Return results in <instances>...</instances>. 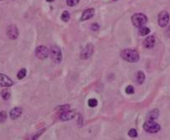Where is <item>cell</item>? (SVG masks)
<instances>
[{"label": "cell", "mask_w": 170, "mask_h": 140, "mask_svg": "<svg viewBox=\"0 0 170 140\" xmlns=\"http://www.w3.org/2000/svg\"><path fill=\"white\" fill-rule=\"evenodd\" d=\"M94 15V8H88V9L85 10L83 11V14H82L81 19L80 20L81 21H85L91 19L93 16Z\"/></svg>", "instance_id": "11"}, {"label": "cell", "mask_w": 170, "mask_h": 140, "mask_svg": "<svg viewBox=\"0 0 170 140\" xmlns=\"http://www.w3.org/2000/svg\"><path fill=\"white\" fill-rule=\"evenodd\" d=\"M128 135L131 136V138L137 137V136H138L137 131H136V129H131L128 132Z\"/></svg>", "instance_id": "23"}, {"label": "cell", "mask_w": 170, "mask_h": 140, "mask_svg": "<svg viewBox=\"0 0 170 140\" xmlns=\"http://www.w3.org/2000/svg\"><path fill=\"white\" fill-rule=\"evenodd\" d=\"M121 57L128 62H137L139 60V55L136 50L127 49L121 52Z\"/></svg>", "instance_id": "1"}, {"label": "cell", "mask_w": 170, "mask_h": 140, "mask_svg": "<svg viewBox=\"0 0 170 140\" xmlns=\"http://www.w3.org/2000/svg\"><path fill=\"white\" fill-rule=\"evenodd\" d=\"M88 105H89L90 107H95L97 106V101L95 98H91L88 101Z\"/></svg>", "instance_id": "20"}, {"label": "cell", "mask_w": 170, "mask_h": 140, "mask_svg": "<svg viewBox=\"0 0 170 140\" xmlns=\"http://www.w3.org/2000/svg\"><path fill=\"white\" fill-rule=\"evenodd\" d=\"M158 25L160 27H165L168 25L169 21V14L167 10H162L158 15Z\"/></svg>", "instance_id": "6"}, {"label": "cell", "mask_w": 170, "mask_h": 140, "mask_svg": "<svg viewBox=\"0 0 170 140\" xmlns=\"http://www.w3.org/2000/svg\"><path fill=\"white\" fill-rule=\"evenodd\" d=\"M70 17H71V15H70V13L68 11V10H64V11L62 12V16H61V18H62V21L67 23L69 21Z\"/></svg>", "instance_id": "17"}, {"label": "cell", "mask_w": 170, "mask_h": 140, "mask_svg": "<svg viewBox=\"0 0 170 140\" xmlns=\"http://www.w3.org/2000/svg\"><path fill=\"white\" fill-rule=\"evenodd\" d=\"M75 112L73 110H65V111L62 112L60 115V118L62 121H68L71 120L74 118Z\"/></svg>", "instance_id": "10"}, {"label": "cell", "mask_w": 170, "mask_h": 140, "mask_svg": "<svg viewBox=\"0 0 170 140\" xmlns=\"http://www.w3.org/2000/svg\"><path fill=\"white\" fill-rule=\"evenodd\" d=\"M125 92L127 93V94H134L135 92V90H134V88L133 85H127V87H126L125 89Z\"/></svg>", "instance_id": "21"}, {"label": "cell", "mask_w": 170, "mask_h": 140, "mask_svg": "<svg viewBox=\"0 0 170 140\" xmlns=\"http://www.w3.org/2000/svg\"><path fill=\"white\" fill-rule=\"evenodd\" d=\"M131 21H132L133 25L136 27L140 28L142 26H144L145 23L148 21L147 17L144 14L142 13H136L132 16L131 17Z\"/></svg>", "instance_id": "2"}, {"label": "cell", "mask_w": 170, "mask_h": 140, "mask_svg": "<svg viewBox=\"0 0 170 140\" xmlns=\"http://www.w3.org/2000/svg\"><path fill=\"white\" fill-rule=\"evenodd\" d=\"M7 118V114L4 111L0 112V123H3Z\"/></svg>", "instance_id": "24"}, {"label": "cell", "mask_w": 170, "mask_h": 140, "mask_svg": "<svg viewBox=\"0 0 170 140\" xmlns=\"http://www.w3.org/2000/svg\"><path fill=\"white\" fill-rule=\"evenodd\" d=\"M50 55L51 57L52 60L54 62L60 63L62 60V50L57 46H53L51 47L50 50Z\"/></svg>", "instance_id": "3"}, {"label": "cell", "mask_w": 170, "mask_h": 140, "mask_svg": "<svg viewBox=\"0 0 170 140\" xmlns=\"http://www.w3.org/2000/svg\"><path fill=\"white\" fill-rule=\"evenodd\" d=\"M22 114V109L20 107H15L10 112V116L12 119H16L19 118Z\"/></svg>", "instance_id": "13"}, {"label": "cell", "mask_w": 170, "mask_h": 140, "mask_svg": "<svg viewBox=\"0 0 170 140\" xmlns=\"http://www.w3.org/2000/svg\"><path fill=\"white\" fill-rule=\"evenodd\" d=\"M143 129L146 132L150 133V134H155L160 130V126L157 123L154 121H147L143 125Z\"/></svg>", "instance_id": "4"}, {"label": "cell", "mask_w": 170, "mask_h": 140, "mask_svg": "<svg viewBox=\"0 0 170 140\" xmlns=\"http://www.w3.org/2000/svg\"><path fill=\"white\" fill-rule=\"evenodd\" d=\"M47 2H52L53 1H55V0H46Z\"/></svg>", "instance_id": "27"}, {"label": "cell", "mask_w": 170, "mask_h": 140, "mask_svg": "<svg viewBox=\"0 0 170 140\" xmlns=\"http://www.w3.org/2000/svg\"><path fill=\"white\" fill-rule=\"evenodd\" d=\"M0 1H2V0H0Z\"/></svg>", "instance_id": "29"}, {"label": "cell", "mask_w": 170, "mask_h": 140, "mask_svg": "<svg viewBox=\"0 0 170 140\" xmlns=\"http://www.w3.org/2000/svg\"><path fill=\"white\" fill-rule=\"evenodd\" d=\"M26 73H27L26 70L25 68H23V69H21L20 71L17 73V78H18L19 80H23V79L26 76Z\"/></svg>", "instance_id": "19"}, {"label": "cell", "mask_w": 170, "mask_h": 140, "mask_svg": "<svg viewBox=\"0 0 170 140\" xmlns=\"http://www.w3.org/2000/svg\"><path fill=\"white\" fill-rule=\"evenodd\" d=\"M166 35H167L168 37H169V38H170V26H169V28H168V29H167V30H166Z\"/></svg>", "instance_id": "26"}, {"label": "cell", "mask_w": 170, "mask_h": 140, "mask_svg": "<svg viewBox=\"0 0 170 140\" xmlns=\"http://www.w3.org/2000/svg\"><path fill=\"white\" fill-rule=\"evenodd\" d=\"M114 1H118V0H114Z\"/></svg>", "instance_id": "28"}, {"label": "cell", "mask_w": 170, "mask_h": 140, "mask_svg": "<svg viewBox=\"0 0 170 140\" xmlns=\"http://www.w3.org/2000/svg\"><path fill=\"white\" fill-rule=\"evenodd\" d=\"M1 95H2V97L4 100H5V101H7V100H8L10 97V93L8 89H4V90H2V92L1 93Z\"/></svg>", "instance_id": "18"}, {"label": "cell", "mask_w": 170, "mask_h": 140, "mask_svg": "<svg viewBox=\"0 0 170 140\" xmlns=\"http://www.w3.org/2000/svg\"><path fill=\"white\" fill-rule=\"evenodd\" d=\"M91 29L93 31H97L99 29V25L97 23H92V26H91Z\"/></svg>", "instance_id": "25"}, {"label": "cell", "mask_w": 170, "mask_h": 140, "mask_svg": "<svg viewBox=\"0 0 170 140\" xmlns=\"http://www.w3.org/2000/svg\"><path fill=\"white\" fill-rule=\"evenodd\" d=\"M155 44V38L154 36H148L145 39L143 42V45L145 48L151 49L152 48Z\"/></svg>", "instance_id": "12"}, {"label": "cell", "mask_w": 170, "mask_h": 140, "mask_svg": "<svg viewBox=\"0 0 170 140\" xmlns=\"http://www.w3.org/2000/svg\"><path fill=\"white\" fill-rule=\"evenodd\" d=\"M80 2V0H66L67 5L70 7H73L77 5Z\"/></svg>", "instance_id": "22"}, {"label": "cell", "mask_w": 170, "mask_h": 140, "mask_svg": "<svg viewBox=\"0 0 170 140\" xmlns=\"http://www.w3.org/2000/svg\"><path fill=\"white\" fill-rule=\"evenodd\" d=\"M6 33H7V36L11 40L17 39V37L19 35L18 29L14 25L9 26L8 28H7Z\"/></svg>", "instance_id": "8"}, {"label": "cell", "mask_w": 170, "mask_h": 140, "mask_svg": "<svg viewBox=\"0 0 170 140\" xmlns=\"http://www.w3.org/2000/svg\"><path fill=\"white\" fill-rule=\"evenodd\" d=\"M93 52H94V46L92 43H88L82 50L81 53H80V58L82 59H89V57L92 56Z\"/></svg>", "instance_id": "7"}, {"label": "cell", "mask_w": 170, "mask_h": 140, "mask_svg": "<svg viewBox=\"0 0 170 140\" xmlns=\"http://www.w3.org/2000/svg\"><path fill=\"white\" fill-rule=\"evenodd\" d=\"M159 116V110L155 109L151 110L148 113V115H147V118H148V120L150 121H154L155 119H157Z\"/></svg>", "instance_id": "14"}, {"label": "cell", "mask_w": 170, "mask_h": 140, "mask_svg": "<svg viewBox=\"0 0 170 140\" xmlns=\"http://www.w3.org/2000/svg\"><path fill=\"white\" fill-rule=\"evenodd\" d=\"M150 31V29L148 27H145V26H142V27L139 28V33L142 36L147 35L149 34Z\"/></svg>", "instance_id": "16"}, {"label": "cell", "mask_w": 170, "mask_h": 140, "mask_svg": "<svg viewBox=\"0 0 170 140\" xmlns=\"http://www.w3.org/2000/svg\"><path fill=\"white\" fill-rule=\"evenodd\" d=\"M50 51L46 46H38L35 49V56L38 59H45L49 56Z\"/></svg>", "instance_id": "5"}, {"label": "cell", "mask_w": 170, "mask_h": 140, "mask_svg": "<svg viewBox=\"0 0 170 140\" xmlns=\"http://www.w3.org/2000/svg\"><path fill=\"white\" fill-rule=\"evenodd\" d=\"M145 76L144 73L143 71H139L136 73V82L139 84H143V82L145 81Z\"/></svg>", "instance_id": "15"}, {"label": "cell", "mask_w": 170, "mask_h": 140, "mask_svg": "<svg viewBox=\"0 0 170 140\" xmlns=\"http://www.w3.org/2000/svg\"><path fill=\"white\" fill-rule=\"evenodd\" d=\"M13 84L14 82L7 75L0 73V86L10 87L11 85H13Z\"/></svg>", "instance_id": "9"}]
</instances>
